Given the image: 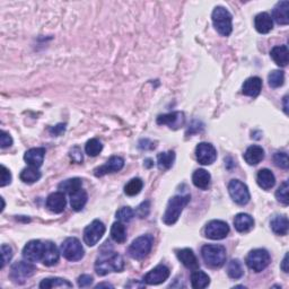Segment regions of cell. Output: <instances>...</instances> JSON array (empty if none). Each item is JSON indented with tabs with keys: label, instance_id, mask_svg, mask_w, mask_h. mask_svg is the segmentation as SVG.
<instances>
[{
	"label": "cell",
	"instance_id": "obj_1",
	"mask_svg": "<svg viewBox=\"0 0 289 289\" xmlns=\"http://www.w3.org/2000/svg\"><path fill=\"white\" fill-rule=\"evenodd\" d=\"M124 269V260L114 251H102L95 262V271L98 276H106L110 273H121Z\"/></svg>",
	"mask_w": 289,
	"mask_h": 289
},
{
	"label": "cell",
	"instance_id": "obj_2",
	"mask_svg": "<svg viewBox=\"0 0 289 289\" xmlns=\"http://www.w3.org/2000/svg\"><path fill=\"white\" fill-rule=\"evenodd\" d=\"M191 200L190 195L185 196H175L171 198L168 201L165 214L163 216V223L165 225H174V224L179 221L181 214H182L183 209L188 206V204Z\"/></svg>",
	"mask_w": 289,
	"mask_h": 289
},
{
	"label": "cell",
	"instance_id": "obj_3",
	"mask_svg": "<svg viewBox=\"0 0 289 289\" xmlns=\"http://www.w3.org/2000/svg\"><path fill=\"white\" fill-rule=\"evenodd\" d=\"M201 256L210 268H222L226 262V249L223 245L208 244L201 249Z\"/></svg>",
	"mask_w": 289,
	"mask_h": 289
},
{
	"label": "cell",
	"instance_id": "obj_4",
	"mask_svg": "<svg viewBox=\"0 0 289 289\" xmlns=\"http://www.w3.org/2000/svg\"><path fill=\"white\" fill-rule=\"evenodd\" d=\"M211 18H213L215 28L217 29V32L221 34V35H231L233 31V16L226 8L222 6L216 7L213 11V15H211Z\"/></svg>",
	"mask_w": 289,
	"mask_h": 289
},
{
	"label": "cell",
	"instance_id": "obj_5",
	"mask_svg": "<svg viewBox=\"0 0 289 289\" xmlns=\"http://www.w3.org/2000/svg\"><path fill=\"white\" fill-rule=\"evenodd\" d=\"M154 245L153 235L147 234L139 236L131 243L128 249V254L135 260H142L152 251Z\"/></svg>",
	"mask_w": 289,
	"mask_h": 289
},
{
	"label": "cell",
	"instance_id": "obj_6",
	"mask_svg": "<svg viewBox=\"0 0 289 289\" xmlns=\"http://www.w3.org/2000/svg\"><path fill=\"white\" fill-rule=\"evenodd\" d=\"M248 267L254 273H261L265 269L268 268V266L271 262V258L269 252L265 249H256L252 250L247 257Z\"/></svg>",
	"mask_w": 289,
	"mask_h": 289
},
{
	"label": "cell",
	"instance_id": "obj_7",
	"mask_svg": "<svg viewBox=\"0 0 289 289\" xmlns=\"http://www.w3.org/2000/svg\"><path fill=\"white\" fill-rule=\"evenodd\" d=\"M60 252L68 261L76 262L84 258V248L76 237H68L60 247Z\"/></svg>",
	"mask_w": 289,
	"mask_h": 289
},
{
	"label": "cell",
	"instance_id": "obj_8",
	"mask_svg": "<svg viewBox=\"0 0 289 289\" xmlns=\"http://www.w3.org/2000/svg\"><path fill=\"white\" fill-rule=\"evenodd\" d=\"M34 273H35V267L31 265V263L18 261L11 266L9 277L12 280V283L23 285L29 277H32Z\"/></svg>",
	"mask_w": 289,
	"mask_h": 289
},
{
	"label": "cell",
	"instance_id": "obj_9",
	"mask_svg": "<svg viewBox=\"0 0 289 289\" xmlns=\"http://www.w3.org/2000/svg\"><path fill=\"white\" fill-rule=\"evenodd\" d=\"M228 192L233 199V201L236 202L237 205L244 206L249 204L250 199H251V195L247 185L239 180H232L230 184H228Z\"/></svg>",
	"mask_w": 289,
	"mask_h": 289
},
{
	"label": "cell",
	"instance_id": "obj_10",
	"mask_svg": "<svg viewBox=\"0 0 289 289\" xmlns=\"http://www.w3.org/2000/svg\"><path fill=\"white\" fill-rule=\"evenodd\" d=\"M105 233V226L101 221L95 219L84 230V242L88 247H95Z\"/></svg>",
	"mask_w": 289,
	"mask_h": 289
},
{
	"label": "cell",
	"instance_id": "obj_11",
	"mask_svg": "<svg viewBox=\"0 0 289 289\" xmlns=\"http://www.w3.org/2000/svg\"><path fill=\"white\" fill-rule=\"evenodd\" d=\"M230 233V226L223 221H211L205 228V235L207 239L219 241L224 240Z\"/></svg>",
	"mask_w": 289,
	"mask_h": 289
},
{
	"label": "cell",
	"instance_id": "obj_12",
	"mask_svg": "<svg viewBox=\"0 0 289 289\" xmlns=\"http://www.w3.org/2000/svg\"><path fill=\"white\" fill-rule=\"evenodd\" d=\"M196 157L201 165H211L217 159V150L211 144L201 142L196 148Z\"/></svg>",
	"mask_w": 289,
	"mask_h": 289
},
{
	"label": "cell",
	"instance_id": "obj_13",
	"mask_svg": "<svg viewBox=\"0 0 289 289\" xmlns=\"http://www.w3.org/2000/svg\"><path fill=\"white\" fill-rule=\"evenodd\" d=\"M43 252H44V243L38 240H33L25 245L23 257L29 262H38L42 261Z\"/></svg>",
	"mask_w": 289,
	"mask_h": 289
},
{
	"label": "cell",
	"instance_id": "obj_14",
	"mask_svg": "<svg viewBox=\"0 0 289 289\" xmlns=\"http://www.w3.org/2000/svg\"><path fill=\"white\" fill-rule=\"evenodd\" d=\"M124 166V159L119 156H112L104 165L95 168L94 175L97 178L104 176L110 173H115V172L121 171Z\"/></svg>",
	"mask_w": 289,
	"mask_h": 289
},
{
	"label": "cell",
	"instance_id": "obj_15",
	"mask_svg": "<svg viewBox=\"0 0 289 289\" xmlns=\"http://www.w3.org/2000/svg\"><path fill=\"white\" fill-rule=\"evenodd\" d=\"M171 271L167 268L166 266L159 265L155 267L153 270H150L149 273L144 277V283L147 285H159L166 282L170 277Z\"/></svg>",
	"mask_w": 289,
	"mask_h": 289
},
{
	"label": "cell",
	"instance_id": "obj_16",
	"mask_svg": "<svg viewBox=\"0 0 289 289\" xmlns=\"http://www.w3.org/2000/svg\"><path fill=\"white\" fill-rule=\"evenodd\" d=\"M185 118L182 112H171V113L159 115L157 118V124H163V126H168L171 129H176L181 128L184 124Z\"/></svg>",
	"mask_w": 289,
	"mask_h": 289
},
{
	"label": "cell",
	"instance_id": "obj_17",
	"mask_svg": "<svg viewBox=\"0 0 289 289\" xmlns=\"http://www.w3.org/2000/svg\"><path fill=\"white\" fill-rule=\"evenodd\" d=\"M66 205H67L66 197H64V193L61 191L51 193L46 199V208L53 214L63 213L64 208H66Z\"/></svg>",
	"mask_w": 289,
	"mask_h": 289
},
{
	"label": "cell",
	"instance_id": "obj_18",
	"mask_svg": "<svg viewBox=\"0 0 289 289\" xmlns=\"http://www.w3.org/2000/svg\"><path fill=\"white\" fill-rule=\"evenodd\" d=\"M176 254H178V258L181 261V263H182L187 269L193 270V271L199 269V262H198L196 254L193 253L191 249L179 250Z\"/></svg>",
	"mask_w": 289,
	"mask_h": 289
},
{
	"label": "cell",
	"instance_id": "obj_19",
	"mask_svg": "<svg viewBox=\"0 0 289 289\" xmlns=\"http://www.w3.org/2000/svg\"><path fill=\"white\" fill-rule=\"evenodd\" d=\"M60 252L55 244L52 242H45L44 243V252H43L42 263L46 267H52L57 265L59 262Z\"/></svg>",
	"mask_w": 289,
	"mask_h": 289
},
{
	"label": "cell",
	"instance_id": "obj_20",
	"mask_svg": "<svg viewBox=\"0 0 289 289\" xmlns=\"http://www.w3.org/2000/svg\"><path fill=\"white\" fill-rule=\"evenodd\" d=\"M45 156V149L42 147L28 149L24 155V161L32 167H41Z\"/></svg>",
	"mask_w": 289,
	"mask_h": 289
},
{
	"label": "cell",
	"instance_id": "obj_21",
	"mask_svg": "<svg viewBox=\"0 0 289 289\" xmlns=\"http://www.w3.org/2000/svg\"><path fill=\"white\" fill-rule=\"evenodd\" d=\"M254 26L261 34L269 33L274 28V20L268 12H260L254 18Z\"/></svg>",
	"mask_w": 289,
	"mask_h": 289
},
{
	"label": "cell",
	"instance_id": "obj_22",
	"mask_svg": "<svg viewBox=\"0 0 289 289\" xmlns=\"http://www.w3.org/2000/svg\"><path fill=\"white\" fill-rule=\"evenodd\" d=\"M273 17L279 25H287L289 23V2L286 0L278 2L274 8Z\"/></svg>",
	"mask_w": 289,
	"mask_h": 289
},
{
	"label": "cell",
	"instance_id": "obj_23",
	"mask_svg": "<svg viewBox=\"0 0 289 289\" xmlns=\"http://www.w3.org/2000/svg\"><path fill=\"white\" fill-rule=\"evenodd\" d=\"M263 158H265V150H263V148L260 147V146H250L247 149V152L244 153L245 162L251 166L258 165L259 163L263 161Z\"/></svg>",
	"mask_w": 289,
	"mask_h": 289
},
{
	"label": "cell",
	"instance_id": "obj_24",
	"mask_svg": "<svg viewBox=\"0 0 289 289\" xmlns=\"http://www.w3.org/2000/svg\"><path fill=\"white\" fill-rule=\"evenodd\" d=\"M262 89V80L259 77H251L244 81L242 93L247 96L257 97Z\"/></svg>",
	"mask_w": 289,
	"mask_h": 289
},
{
	"label": "cell",
	"instance_id": "obj_25",
	"mask_svg": "<svg viewBox=\"0 0 289 289\" xmlns=\"http://www.w3.org/2000/svg\"><path fill=\"white\" fill-rule=\"evenodd\" d=\"M234 226L239 233H248L253 228L254 221L248 214H237L234 218Z\"/></svg>",
	"mask_w": 289,
	"mask_h": 289
},
{
	"label": "cell",
	"instance_id": "obj_26",
	"mask_svg": "<svg viewBox=\"0 0 289 289\" xmlns=\"http://www.w3.org/2000/svg\"><path fill=\"white\" fill-rule=\"evenodd\" d=\"M271 58L279 67H286L289 61V51L287 45L275 46L270 52Z\"/></svg>",
	"mask_w": 289,
	"mask_h": 289
},
{
	"label": "cell",
	"instance_id": "obj_27",
	"mask_svg": "<svg viewBox=\"0 0 289 289\" xmlns=\"http://www.w3.org/2000/svg\"><path fill=\"white\" fill-rule=\"evenodd\" d=\"M257 182L259 184V187L262 188L263 190H270L271 188H274V185L276 183V178L270 170H268V168H263V170L259 171V173L257 175Z\"/></svg>",
	"mask_w": 289,
	"mask_h": 289
},
{
	"label": "cell",
	"instance_id": "obj_28",
	"mask_svg": "<svg viewBox=\"0 0 289 289\" xmlns=\"http://www.w3.org/2000/svg\"><path fill=\"white\" fill-rule=\"evenodd\" d=\"M271 230L275 233V234L284 236L288 233V218L286 216H275V217L271 219L270 222Z\"/></svg>",
	"mask_w": 289,
	"mask_h": 289
},
{
	"label": "cell",
	"instance_id": "obj_29",
	"mask_svg": "<svg viewBox=\"0 0 289 289\" xmlns=\"http://www.w3.org/2000/svg\"><path fill=\"white\" fill-rule=\"evenodd\" d=\"M210 180H211V176L209 174V172H207L206 170H204V168H199V170H197L192 175L193 184L201 190H207L209 188Z\"/></svg>",
	"mask_w": 289,
	"mask_h": 289
},
{
	"label": "cell",
	"instance_id": "obj_30",
	"mask_svg": "<svg viewBox=\"0 0 289 289\" xmlns=\"http://www.w3.org/2000/svg\"><path fill=\"white\" fill-rule=\"evenodd\" d=\"M87 192L83 189H79L78 191H76L75 193L70 195V206L72 210L75 211H80L84 208L85 205L87 204Z\"/></svg>",
	"mask_w": 289,
	"mask_h": 289
},
{
	"label": "cell",
	"instance_id": "obj_31",
	"mask_svg": "<svg viewBox=\"0 0 289 289\" xmlns=\"http://www.w3.org/2000/svg\"><path fill=\"white\" fill-rule=\"evenodd\" d=\"M210 284V278L204 271H200L199 269L195 270L191 275V285L193 288L196 289H204L208 287Z\"/></svg>",
	"mask_w": 289,
	"mask_h": 289
},
{
	"label": "cell",
	"instance_id": "obj_32",
	"mask_svg": "<svg viewBox=\"0 0 289 289\" xmlns=\"http://www.w3.org/2000/svg\"><path fill=\"white\" fill-rule=\"evenodd\" d=\"M81 185H83V181L78 178H74V179H69V180L63 181V182H61L58 185V189L61 192L68 193V195L70 196L76 191H78L79 189H81Z\"/></svg>",
	"mask_w": 289,
	"mask_h": 289
},
{
	"label": "cell",
	"instance_id": "obj_33",
	"mask_svg": "<svg viewBox=\"0 0 289 289\" xmlns=\"http://www.w3.org/2000/svg\"><path fill=\"white\" fill-rule=\"evenodd\" d=\"M111 237L115 243L122 244L127 241L126 226L121 222H116L111 227Z\"/></svg>",
	"mask_w": 289,
	"mask_h": 289
},
{
	"label": "cell",
	"instance_id": "obj_34",
	"mask_svg": "<svg viewBox=\"0 0 289 289\" xmlns=\"http://www.w3.org/2000/svg\"><path fill=\"white\" fill-rule=\"evenodd\" d=\"M175 161V153L172 152H166V153H159L157 155V166L161 171H167L173 166Z\"/></svg>",
	"mask_w": 289,
	"mask_h": 289
},
{
	"label": "cell",
	"instance_id": "obj_35",
	"mask_svg": "<svg viewBox=\"0 0 289 289\" xmlns=\"http://www.w3.org/2000/svg\"><path fill=\"white\" fill-rule=\"evenodd\" d=\"M41 176L42 174H41V172L38 171V168L29 166V167L24 168V170L20 172L19 178L24 183L32 184V183L37 182V181L41 179Z\"/></svg>",
	"mask_w": 289,
	"mask_h": 289
},
{
	"label": "cell",
	"instance_id": "obj_36",
	"mask_svg": "<svg viewBox=\"0 0 289 289\" xmlns=\"http://www.w3.org/2000/svg\"><path fill=\"white\" fill-rule=\"evenodd\" d=\"M71 287H72V284L62 278H46V279H43L40 284V288L42 289L71 288Z\"/></svg>",
	"mask_w": 289,
	"mask_h": 289
},
{
	"label": "cell",
	"instance_id": "obj_37",
	"mask_svg": "<svg viewBox=\"0 0 289 289\" xmlns=\"http://www.w3.org/2000/svg\"><path fill=\"white\" fill-rule=\"evenodd\" d=\"M227 275L232 279H241L244 276V268L239 259H233L227 266Z\"/></svg>",
	"mask_w": 289,
	"mask_h": 289
},
{
	"label": "cell",
	"instance_id": "obj_38",
	"mask_svg": "<svg viewBox=\"0 0 289 289\" xmlns=\"http://www.w3.org/2000/svg\"><path fill=\"white\" fill-rule=\"evenodd\" d=\"M142 187H144V182H142V180L139 178H135L129 181V182L126 184V187H124V193H126V195L129 197L137 196L138 193H140Z\"/></svg>",
	"mask_w": 289,
	"mask_h": 289
},
{
	"label": "cell",
	"instance_id": "obj_39",
	"mask_svg": "<svg viewBox=\"0 0 289 289\" xmlns=\"http://www.w3.org/2000/svg\"><path fill=\"white\" fill-rule=\"evenodd\" d=\"M102 149H103L102 142L98 139H96V138H93V139H90L86 142L85 152L90 157L97 156V155L102 152Z\"/></svg>",
	"mask_w": 289,
	"mask_h": 289
},
{
	"label": "cell",
	"instance_id": "obj_40",
	"mask_svg": "<svg viewBox=\"0 0 289 289\" xmlns=\"http://www.w3.org/2000/svg\"><path fill=\"white\" fill-rule=\"evenodd\" d=\"M269 86L273 88H278L283 86L285 83V74L283 70H274L271 71L268 77Z\"/></svg>",
	"mask_w": 289,
	"mask_h": 289
},
{
	"label": "cell",
	"instance_id": "obj_41",
	"mask_svg": "<svg viewBox=\"0 0 289 289\" xmlns=\"http://www.w3.org/2000/svg\"><path fill=\"white\" fill-rule=\"evenodd\" d=\"M116 219L121 223H129L132 221L135 217V211H133L130 207H122L118 211H116Z\"/></svg>",
	"mask_w": 289,
	"mask_h": 289
},
{
	"label": "cell",
	"instance_id": "obj_42",
	"mask_svg": "<svg viewBox=\"0 0 289 289\" xmlns=\"http://www.w3.org/2000/svg\"><path fill=\"white\" fill-rule=\"evenodd\" d=\"M288 190H289L288 182H287V181H285V182L278 188L277 192H276V198H277V200L279 202H282V204L285 205V206H287L289 204Z\"/></svg>",
	"mask_w": 289,
	"mask_h": 289
},
{
	"label": "cell",
	"instance_id": "obj_43",
	"mask_svg": "<svg viewBox=\"0 0 289 289\" xmlns=\"http://www.w3.org/2000/svg\"><path fill=\"white\" fill-rule=\"evenodd\" d=\"M274 163L276 164V166H278L283 170H287L289 167V162H288V155L287 153H276L274 155Z\"/></svg>",
	"mask_w": 289,
	"mask_h": 289
},
{
	"label": "cell",
	"instance_id": "obj_44",
	"mask_svg": "<svg viewBox=\"0 0 289 289\" xmlns=\"http://www.w3.org/2000/svg\"><path fill=\"white\" fill-rule=\"evenodd\" d=\"M12 258V249L7 244L1 245V267L0 268L3 269L8 262L11 260Z\"/></svg>",
	"mask_w": 289,
	"mask_h": 289
},
{
	"label": "cell",
	"instance_id": "obj_45",
	"mask_svg": "<svg viewBox=\"0 0 289 289\" xmlns=\"http://www.w3.org/2000/svg\"><path fill=\"white\" fill-rule=\"evenodd\" d=\"M149 213H150V201L146 200L144 202H141V204L138 206V208H137L135 214L139 218L144 219V218L147 217V216L149 215Z\"/></svg>",
	"mask_w": 289,
	"mask_h": 289
},
{
	"label": "cell",
	"instance_id": "obj_46",
	"mask_svg": "<svg viewBox=\"0 0 289 289\" xmlns=\"http://www.w3.org/2000/svg\"><path fill=\"white\" fill-rule=\"evenodd\" d=\"M11 182V173L10 171L5 165H1V182H0V187L3 188L6 185L10 184Z\"/></svg>",
	"mask_w": 289,
	"mask_h": 289
},
{
	"label": "cell",
	"instance_id": "obj_47",
	"mask_svg": "<svg viewBox=\"0 0 289 289\" xmlns=\"http://www.w3.org/2000/svg\"><path fill=\"white\" fill-rule=\"evenodd\" d=\"M11 145H12V138L10 137L9 133L6 131H1V133H0V147L3 149L10 147Z\"/></svg>",
	"mask_w": 289,
	"mask_h": 289
},
{
	"label": "cell",
	"instance_id": "obj_48",
	"mask_svg": "<svg viewBox=\"0 0 289 289\" xmlns=\"http://www.w3.org/2000/svg\"><path fill=\"white\" fill-rule=\"evenodd\" d=\"M69 155H70L71 161L75 162V163L79 164V163L83 162V159H84L83 153H81V150H80V148L78 147V146H75V147L70 150V154H69Z\"/></svg>",
	"mask_w": 289,
	"mask_h": 289
},
{
	"label": "cell",
	"instance_id": "obj_49",
	"mask_svg": "<svg viewBox=\"0 0 289 289\" xmlns=\"http://www.w3.org/2000/svg\"><path fill=\"white\" fill-rule=\"evenodd\" d=\"M78 283V287L79 288H85V287H89L90 285L93 284V277L89 275H81L80 277L77 280Z\"/></svg>",
	"mask_w": 289,
	"mask_h": 289
},
{
	"label": "cell",
	"instance_id": "obj_50",
	"mask_svg": "<svg viewBox=\"0 0 289 289\" xmlns=\"http://www.w3.org/2000/svg\"><path fill=\"white\" fill-rule=\"evenodd\" d=\"M64 130H66V124H64V123H59L55 127L50 128L49 131H50V133L52 136L58 137V136H61L62 133L64 132Z\"/></svg>",
	"mask_w": 289,
	"mask_h": 289
},
{
	"label": "cell",
	"instance_id": "obj_51",
	"mask_svg": "<svg viewBox=\"0 0 289 289\" xmlns=\"http://www.w3.org/2000/svg\"><path fill=\"white\" fill-rule=\"evenodd\" d=\"M280 268L284 271L285 274H288L289 273V268H288V253H286V256H285L284 260L282 262V266H280Z\"/></svg>",
	"mask_w": 289,
	"mask_h": 289
},
{
	"label": "cell",
	"instance_id": "obj_52",
	"mask_svg": "<svg viewBox=\"0 0 289 289\" xmlns=\"http://www.w3.org/2000/svg\"><path fill=\"white\" fill-rule=\"evenodd\" d=\"M102 287H107V288H113V285L107 284V283H103V284H98L95 286V288H102Z\"/></svg>",
	"mask_w": 289,
	"mask_h": 289
},
{
	"label": "cell",
	"instance_id": "obj_53",
	"mask_svg": "<svg viewBox=\"0 0 289 289\" xmlns=\"http://www.w3.org/2000/svg\"><path fill=\"white\" fill-rule=\"evenodd\" d=\"M287 100H288V96L286 95V96L284 97V110H285V113H288V106H287Z\"/></svg>",
	"mask_w": 289,
	"mask_h": 289
},
{
	"label": "cell",
	"instance_id": "obj_54",
	"mask_svg": "<svg viewBox=\"0 0 289 289\" xmlns=\"http://www.w3.org/2000/svg\"><path fill=\"white\" fill-rule=\"evenodd\" d=\"M152 163V159H146V166L147 167H152L154 164H150Z\"/></svg>",
	"mask_w": 289,
	"mask_h": 289
}]
</instances>
